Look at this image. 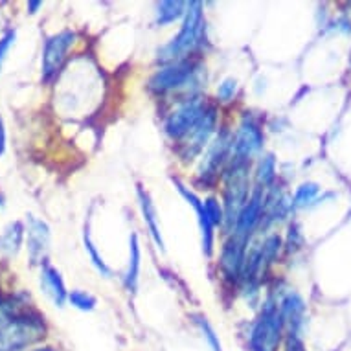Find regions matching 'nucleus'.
Returning a JSON list of instances; mask_svg holds the SVG:
<instances>
[{"label":"nucleus","instance_id":"nucleus-1","mask_svg":"<svg viewBox=\"0 0 351 351\" xmlns=\"http://www.w3.org/2000/svg\"><path fill=\"white\" fill-rule=\"evenodd\" d=\"M204 39V13H202L201 2H190L186 12L184 23L179 35L173 37L166 47L158 50V59L162 63H177L186 53L193 52L197 47H201Z\"/></svg>","mask_w":351,"mask_h":351},{"label":"nucleus","instance_id":"nucleus-2","mask_svg":"<svg viewBox=\"0 0 351 351\" xmlns=\"http://www.w3.org/2000/svg\"><path fill=\"white\" fill-rule=\"evenodd\" d=\"M248 162L234 158L225 179V223L234 230L239 213L248 201Z\"/></svg>","mask_w":351,"mask_h":351},{"label":"nucleus","instance_id":"nucleus-3","mask_svg":"<svg viewBox=\"0 0 351 351\" xmlns=\"http://www.w3.org/2000/svg\"><path fill=\"white\" fill-rule=\"evenodd\" d=\"M283 318L278 305L271 302L263 307L259 318L254 322L250 331V350L252 351H276L283 333Z\"/></svg>","mask_w":351,"mask_h":351},{"label":"nucleus","instance_id":"nucleus-4","mask_svg":"<svg viewBox=\"0 0 351 351\" xmlns=\"http://www.w3.org/2000/svg\"><path fill=\"white\" fill-rule=\"evenodd\" d=\"M45 333L40 318H32L28 315L15 320H8L0 328V351H17L39 339Z\"/></svg>","mask_w":351,"mask_h":351},{"label":"nucleus","instance_id":"nucleus-5","mask_svg":"<svg viewBox=\"0 0 351 351\" xmlns=\"http://www.w3.org/2000/svg\"><path fill=\"white\" fill-rule=\"evenodd\" d=\"M204 112H206V107L202 105L201 99H191L180 105L166 120L167 136H171L173 140L186 138L191 133V129L201 121Z\"/></svg>","mask_w":351,"mask_h":351},{"label":"nucleus","instance_id":"nucleus-6","mask_svg":"<svg viewBox=\"0 0 351 351\" xmlns=\"http://www.w3.org/2000/svg\"><path fill=\"white\" fill-rule=\"evenodd\" d=\"M74 40L75 35L70 29L59 32L47 40L45 52H43V77L45 80L50 81L53 75L58 74L64 58H66V52L74 45Z\"/></svg>","mask_w":351,"mask_h":351},{"label":"nucleus","instance_id":"nucleus-7","mask_svg":"<svg viewBox=\"0 0 351 351\" xmlns=\"http://www.w3.org/2000/svg\"><path fill=\"white\" fill-rule=\"evenodd\" d=\"M193 64L190 61H177L166 69L158 70L149 81V88L156 94L169 93L173 88H179L191 80Z\"/></svg>","mask_w":351,"mask_h":351},{"label":"nucleus","instance_id":"nucleus-8","mask_svg":"<svg viewBox=\"0 0 351 351\" xmlns=\"http://www.w3.org/2000/svg\"><path fill=\"white\" fill-rule=\"evenodd\" d=\"M263 147V133L252 118H245L237 131L236 138L232 140V153L237 160H250Z\"/></svg>","mask_w":351,"mask_h":351},{"label":"nucleus","instance_id":"nucleus-9","mask_svg":"<svg viewBox=\"0 0 351 351\" xmlns=\"http://www.w3.org/2000/svg\"><path fill=\"white\" fill-rule=\"evenodd\" d=\"M215 121H217V114H215V109H206L204 116L201 118V121L197 123L191 133L186 136L184 149H182V156L186 160H191L193 156H197L202 151V147L208 144V140L213 134V129H215Z\"/></svg>","mask_w":351,"mask_h":351},{"label":"nucleus","instance_id":"nucleus-10","mask_svg":"<svg viewBox=\"0 0 351 351\" xmlns=\"http://www.w3.org/2000/svg\"><path fill=\"white\" fill-rule=\"evenodd\" d=\"M263 188H258L254 191V195L250 197L245 204V208L239 213L237 217V223L234 226V236L241 237L245 241H248V236L252 234V230L256 228L259 221H261V215H263V193H261Z\"/></svg>","mask_w":351,"mask_h":351},{"label":"nucleus","instance_id":"nucleus-11","mask_svg":"<svg viewBox=\"0 0 351 351\" xmlns=\"http://www.w3.org/2000/svg\"><path fill=\"white\" fill-rule=\"evenodd\" d=\"M245 245L247 241L237 236H232L225 243L221 252V271L226 280H237L241 276L243 263H245Z\"/></svg>","mask_w":351,"mask_h":351},{"label":"nucleus","instance_id":"nucleus-12","mask_svg":"<svg viewBox=\"0 0 351 351\" xmlns=\"http://www.w3.org/2000/svg\"><path fill=\"white\" fill-rule=\"evenodd\" d=\"M175 186H177V190L180 191V195L184 197L186 201L190 202L191 206H193V210H195L197 219H199V226H201V234H202V250H204L206 256H210L213 247V225L206 215L204 202H202L201 199H199V197L190 190V188H186L180 180H175Z\"/></svg>","mask_w":351,"mask_h":351},{"label":"nucleus","instance_id":"nucleus-13","mask_svg":"<svg viewBox=\"0 0 351 351\" xmlns=\"http://www.w3.org/2000/svg\"><path fill=\"white\" fill-rule=\"evenodd\" d=\"M232 147V140L228 138V134L223 133L221 136H217V140L213 142L212 147L208 149V153L202 158L201 169H199V177L204 180H213L215 175H217L219 167L225 162V158L228 156V151Z\"/></svg>","mask_w":351,"mask_h":351},{"label":"nucleus","instance_id":"nucleus-14","mask_svg":"<svg viewBox=\"0 0 351 351\" xmlns=\"http://www.w3.org/2000/svg\"><path fill=\"white\" fill-rule=\"evenodd\" d=\"M50 247V228L45 221L28 215V254L32 263H39Z\"/></svg>","mask_w":351,"mask_h":351},{"label":"nucleus","instance_id":"nucleus-15","mask_svg":"<svg viewBox=\"0 0 351 351\" xmlns=\"http://www.w3.org/2000/svg\"><path fill=\"white\" fill-rule=\"evenodd\" d=\"M280 313H282L283 324L289 326V335H298L304 326L305 304L296 293H289L280 304Z\"/></svg>","mask_w":351,"mask_h":351},{"label":"nucleus","instance_id":"nucleus-16","mask_svg":"<svg viewBox=\"0 0 351 351\" xmlns=\"http://www.w3.org/2000/svg\"><path fill=\"white\" fill-rule=\"evenodd\" d=\"M40 287L43 291L52 298V302L59 307H63V304L69 298L66 294V289H64L63 278L59 274L58 269H53L52 265L45 263L43 265V271H40Z\"/></svg>","mask_w":351,"mask_h":351},{"label":"nucleus","instance_id":"nucleus-17","mask_svg":"<svg viewBox=\"0 0 351 351\" xmlns=\"http://www.w3.org/2000/svg\"><path fill=\"white\" fill-rule=\"evenodd\" d=\"M138 202H140V208H142V215H144V223L147 225L149 228V234L151 237L155 239L156 247L164 250V239H162V232H160V226H158V217H156V210L153 206V202H151V197L149 193L138 186Z\"/></svg>","mask_w":351,"mask_h":351},{"label":"nucleus","instance_id":"nucleus-18","mask_svg":"<svg viewBox=\"0 0 351 351\" xmlns=\"http://www.w3.org/2000/svg\"><path fill=\"white\" fill-rule=\"evenodd\" d=\"M24 239V226L21 221H13L4 228L0 236V250L6 256H15L21 250Z\"/></svg>","mask_w":351,"mask_h":351},{"label":"nucleus","instance_id":"nucleus-19","mask_svg":"<svg viewBox=\"0 0 351 351\" xmlns=\"http://www.w3.org/2000/svg\"><path fill=\"white\" fill-rule=\"evenodd\" d=\"M138 274H140V245L136 234L131 236V258H129V267H127L125 278H123V283H125L127 291L134 293L136 291V285H138Z\"/></svg>","mask_w":351,"mask_h":351},{"label":"nucleus","instance_id":"nucleus-20","mask_svg":"<svg viewBox=\"0 0 351 351\" xmlns=\"http://www.w3.org/2000/svg\"><path fill=\"white\" fill-rule=\"evenodd\" d=\"M186 8L188 4L186 2H173V0H167V2H160L156 6V24L160 26H166V24L175 23L177 19H180L182 15H186Z\"/></svg>","mask_w":351,"mask_h":351},{"label":"nucleus","instance_id":"nucleus-21","mask_svg":"<svg viewBox=\"0 0 351 351\" xmlns=\"http://www.w3.org/2000/svg\"><path fill=\"white\" fill-rule=\"evenodd\" d=\"M259 186H271L276 179V158L272 155L261 156L258 166V173H256Z\"/></svg>","mask_w":351,"mask_h":351},{"label":"nucleus","instance_id":"nucleus-22","mask_svg":"<svg viewBox=\"0 0 351 351\" xmlns=\"http://www.w3.org/2000/svg\"><path fill=\"white\" fill-rule=\"evenodd\" d=\"M318 191H320V188H318V184H313V182H305V184H302L296 190V193H294V201H293V206L296 208H305L309 206L315 199H317Z\"/></svg>","mask_w":351,"mask_h":351},{"label":"nucleus","instance_id":"nucleus-23","mask_svg":"<svg viewBox=\"0 0 351 351\" xmlns=\"http://www.w3.org/2000/svg\"><path fill=\"white\" fill-rule=\"evenodd\" d=\"M83 241H85V250L88 252L90 259H93L94 267L98 269L99 274H104L105 278H109L110 276V269L107 267V263H105L104 259H101V256L98 254L96 247H94V243H93V239H90V234H88V230H85V234H83Z\"/></svg>","mask_w":351,"mask_h":351},{"label":"nucleus","instance_id":"nucleus-24","mask_svg":"<svg viewBox=\"0 0 351 351\" xmlns=\"http://www.w3.org/2000/svg\"><path fill=\"white\" fill-rule=\"evenodd\" d=\"M69 302L74 307L81 309V311H93L94 307H96V298H94L93 294L85 293V291H72L69 294Z\"/></svg>","mask_w":351,"mask_h":351},{"label":"nucleus","instance_id":"nucleus-25","mask_svg":"<svg viewBox=\"0 0 351 351\" xmlns=\"http://www.w3.org/2000/svg\"><path fill=\"white\" fill-rule=\"evenodd\" d=\"M204 210H206L208 219L212 221L213 226L223 225V223H225V208L221 206V202H219L217 199H213V197L206 199V201H204Z\"/></svg>","mask_w":351,"mask_h":351},{"label":"nucleus","instance_id":"nucleus-26","mask_svg":"<svg viewBox=\"0 0 351 351\" xmlns=\"http://www.w3.org/2000/svg\"><path fill=\"white\" fill-rule=\"evenodd\" d=\"M195 324L199 326V329H201L202 337L208 340V344H210L212 351H221V342H219L217 335H215V331H213L212 326L206 322V318L195 317Z\"/></svg>","mask_w":351,"mask_h":351},{"label":"nucleus","instance_id":"nucleus-27","mask_svg":"<svg viewBox=\"0 0 351 351\" xmlns=\"http://www.w3.org/2000/svg\"><path fill=\"white\" fill-rule=\"evenodd\" d=\"M237 93V81L234 77H226L217 88V98L221 101H230Z\"/></svg>","mask_w":351,"mask_h":351},{"label":"nucleus","instance_id":"nucleus-28","mask_svg":"<svg viewBox=\"0 0 351 351\" xmlns=\"http://www.w3.org/2000/svg\"><path fill=\"white\" fill-rule=\"evenodd\" d=\"M13 40H15V29H8L4 37L0 39V61L4 59V56L8 53L10 47L13 45Z\"/></svg>","mask_w":351,"mask_h":351},{"label":"nucleus","instance_id":"nucleus-29","mask_svg":"<svg viewBox=\"0 0 351 351\" xmlns=\"http://www.w3.org/2000/svg\"><path fill=\"white\" fill-rule=\"evenodd\" d=\"M6 151V127H4V121L0 118V156L4 155Z\"/></svg>","mask_w":351,"mask_h":351},{"label":"nucleus","instance_id":"nucleus-30","mask_svg":"<svg viewBox=\"0 0 351 351\" xmlns=\"http://www.w3.org/2000/svg\"><path fill=\"white\" fill-rule=\"evenodd\" d=\"M43 6V2H39V0H34V2H28V10L29 13H37V10Z\"/></svg>","mask_w":351,"mask_h":351},{"label":"nucleus","instance_id":"nucleus-31","mask_svg":"<svg viewBox=\"0 0 351 351\" xmlns=\"http://www.w3.org/2000/svg\"><path fill=\"white\" fill-rule=\"evenodd\" d=\"M37 351H52L50 348H47V350H37Z\"/></svg>","mask_w":351,"mask_h":351},{"label":"nucleus","instance_id":"nucleus-32","mask_svg":"<svg viewBox=\"0 0 351 351\" xmlns=\"http://www.w3.org/2000/svg\"><path fill=\"white\" fill-rule=\"evenodd\" d=\"M0 206H2V195H0Z\"/></svg>","mask_w":351,"mask_h":351}]
</instances>
